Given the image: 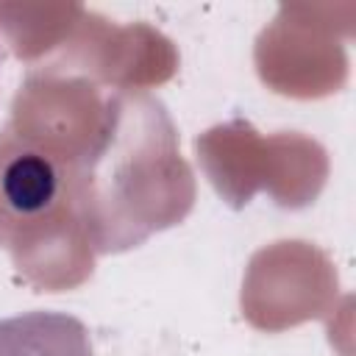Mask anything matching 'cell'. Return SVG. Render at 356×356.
Wrapping results in <instances>:
<instances>
[{
  "instance_id": "cell-1",
  "label": "cell",
  "mask_w": 356,
  "mask_h": 356,
  "mask_svg": "<svg viewBox=\"0 0 356 356\" xmlns=\"http://www.w3.org/2000/svg\"><path fill=\"white\" fill-rule=\"evenodd\" d=\"M0 356H95L86 325L64 312L0 320Z\"/></svg>"
},
{
  "instance_id": "cell-2",
  "label": "cell",
  "mask_w": 356,
  "mask_h": 356,
  "mask_svg": "<svg viewBox=\"0 0 356 356\" xmlns=\"http://www.w3.org/2000/svg\"><path fill=\"white\" fill-rule=\"evenodd\" d=\"M8 192L19 206H42L50 195V175L39 161H19L8 172Z\"/></svg>"
}]
</instances>
